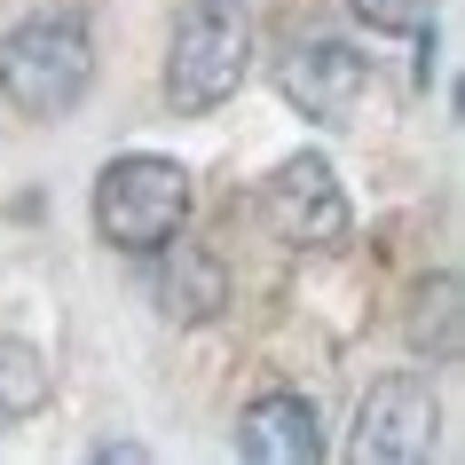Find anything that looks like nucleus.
I'll use <instances>...</instances> for the list:
<instances>
[{"label": "nucleus", "mask_w": 465, "mask_h": 465, "mask_svg": "<svg viewBox=\"0 0 465 465\" xmlns=\"http://www.w3.org/2000/svg\"><path fill=\"white\" fill-rule=\"evenodd\" d=\"M261 213H269V237H284L292 252H340L355 213H347V190L323 158H284L261 190Z\"/></svg>", "instance_id": "4"}, {"label": "nucleus", "mask_w": 465, "mask_h": 465, "mask_svg": "<svg viewBox=\"0 0 465 465\" xmlns=\"http://www.w3.org/2000/svg\"><path fill=\"white\" fill-rule=\"evenodd\" d=\"M347 8H355V16H363L371 32H418L434 0H347Z\"/></svg>", "instance_id": "11"}, {"label": "nucleus", "mask_w": 465, "mask_h": 465, "mask_svg": "<svg viewBox=\"0 0 465 465\" xmlns=\"http://www.w3.org/2000/svg\"><path fill=\"white\" fill-rule=\"evenodd\" d=\"M411 340L434 355V363H450L458 355V276L441 269L434 284H418V308H411Z\"/></svg>", "instance_id": "10"}, {"label": "nucleus", "mask_w": 465, "mask_h": 465, "mask_svg": "<svg viewBox=\"0 0 465 465\" xmlns=\"http://www.w3.org/2000/svg\"><path fill=\"white\" fill-rule=\"evenodd\" d=\"M87 87H95V40L79 16L48 8V16H25L0 40V95L25 119H72Z\"/></svg>", "instance_id": "1"}, {"label": "nucleus", "mask_w": 465, "mask_h": 465, "mask_svg": "<svg viewBox=\"0 0 465 465\" xmlns=\"http://www.w3.org/2000/svg\"><path fill=\"white\" fill-rule=\"evenodd\" d=\"M182 221H190V166L134 150V158H111V166L95 173V229H103V245L150 261L166 237H182Z\"/></svg>", "instance_id": "2"}, {"label": "nucleus", "mask_w": 465, "mask_h": 465, "mask_svg": "<svg viewBox=\"0 0 465 465\" xmlns=\"http://www.w3.org/2000/svg\"><path fill=\"white\" fill-rule=\"evenodd\" d=\"M150 261H158V308H166L173 323H205V316H221L229 276H221V261H213L205 245H190V237H166Z\"/></svg>", "instance_id": "8"}, {"label": "nucleus", "mask_w": 465, "mask_h": 465, "mask_svg": "<svg viewBox=\"0 0 465 465\" xmlns=\"http://www.w3.org/2000/svg\"><path fill=\"white\" fill-rule=\"evenodd\" d=\"M48 402V363L25 340H0V426H25Z\"/></svg>", "instance_id": "9"}, {"label": "nucleus", "mask_w": 465, "mask_h": 465, "mask_svg": "<svg viewBox=\"0 0 465 465\" xmlns=\"http://www.w3.org/2000/svg\"><path fill=\"white\" fill-rule=\"evenodd\" d=\"M237 450L252 465H316L323 434H316V402L308 394H261L245 418H237Z\"/></svg>", "instance_id": "7"}, {"label": "nucleus", "mask_w": 465, "mask_h": 465, "mask_svg": "<svg viewBox=\"0 0 465 465\" xmlns=\"http://www.w3.org/2000/svg\"><path fill=\"white\" fill-rule=\"evenodd\" d=\"M434 387L426 371H387L371 379L363 411H355V458H379V465H411L434 450Z\"/></svg>", "instance_id": "5"}, {"label": "nucleus", "mask_w": 465, "mask_h": 465, "mask_svg": "<svg viewBox=\"0 0 465 465\" xmlns=\"http://www.w3.org/2000/svg\"><path fill=\"white\" fill-rule=\"evenodd\" d=\"M363 79H371V55L347 48V40H308V48L284 55V103L316 126H340L363 95Z\"/></svg>", "instance_id": "6"}, {"label": "nucleus", "mask_w": 465, "mask_h": 465, "mask_svg": "<svg viewBox=\"0 0 465 465\" xmlns=\"http://www.w3.org/2000/svg\"><path fill=\"white\" fill-rule=\"evenodd\" d=\"M252 64V25L237 0H197L173 25V55H166V103L173 111H213L237 95V79Z\"/></svg>", "instance_id": "3"}]
</instances>
